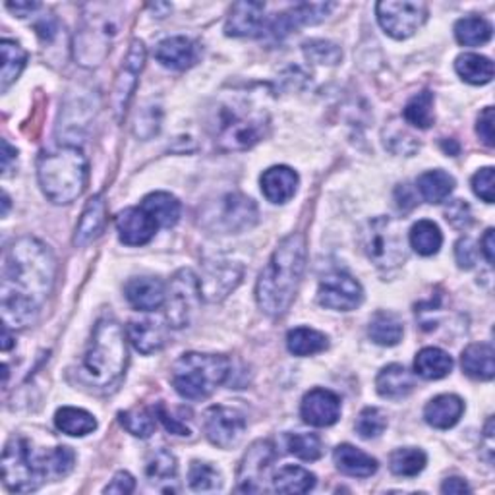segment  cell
Instances as JSON below:
<instances>
[{"mask_svg": "<svg viewBox=\"0 0 495 495\" xmlns=\"http://www.w3.org/2000/svg\"><path fill=\"white\" fill-rule=\"evenodd\" d=\"M57 260L47 244L23 236L5 253L0 314L8 329H25L41 314L55 285Z\"/></svg>", "mask_w": 495, "mask_h": 495, "instance_id": "cell-1", "label": "cell"}, {"mask_svg": "<svg viewBox=\"0 0 495 495\" xmlns=\"http://www.w3.org/2000/svg\"><path fill=\"white\" fill-rule=\"evenodd\" d=\"M306 270V238L300 233L287 236L263 267L256 285V300L261 312L279 317L289 312Z\"/></svg>", "mask_w": 495, "mask_h": 495, "instance_id": "cell-2", "label": "cell"}, {"mask_svg": "<svg viewBox=\"0 0 495 495\" xmlns=\"http://www.w3.org/2000/svg\"><path fill=\"white\" fill-rule=\"evenodd\" d=\"M76 454L70 447H55L45 453L33 449L28 439L12 437L3 453V480L10 491L30 493L47 480L72 472Z\"/></svg>", "mask_w": 495, "mask_h": 495, "instance_id": "cell-3", "label": "cell"}, {"mask_svg": "<svg viewBox=\"0 0 495 495\" xmlns=\"http://www.w3.org/2000/svg\"><path fill=\"white\" fill-rule=\"evenodd\" d=\"M126 364L128 349L123 327L113 317L99 319L78 370L79 381L91 390L109 391L123 380Z\"/></svg>", "mask_w": 495, "mask_h": 495, "instance_id": "cell-4", "label": "cell"}, {"mask_svg": "<svg viewBox=\"0 0 495 495\" xmlns=\"http://www.w3.org/2000/svg\"><path fill=\"white\" fill-rule=\"evenodd\" d=\"M215 143L225 151H243L260 143L270 132V115L248 97L233 96L213 111L209 123Z\"/></svg>", "mask_w": 495, "mask_h": 495, "instance_id": "cell-5", "label": "cell"}, {"mask_svg": "<svg viewBox=\"0 0 495 495\" xmlns=\"http://www.w3.org/2000/svg\"><path fill=\"white\" fill-rule=\"evenodd\" d=\"M87 159L78 145H62L43 153L37 160L39 186L49 202L69 206L84 194L87 186Z\"/></svg>", "mask_w": 495, "mask_h": 495, "instance_id": "cell-6", "label": "cell"}, {"mask_svg": "<svg viewBox=\"0 0 495 495\" xmlns=\"http://www.w3.org/2000/svg\"><path fill=\"white\" fill-rule=\"evenodd\" d=\"M231 373V360L221 354L188 353L172 366V385L180 397L204 400L223 385Z\"/></svg>", "mask_w": 495, "mask_h": 495, "instance_id": "cell-7", "label": "cell"}, {"mask_svg": "<svg viewBox=\"0 0 495 495\" xmlns=\"http://www.w3.org/2000/svg\"><path fill=\"white\" fill-rule=\"evenodd\" d=\"M91 14H86L74 37V57L86 69H96L111 50L113 39L118 33V18L111 6H87Z\"/></svg>", "mask_w": 495, "mask_h": 495, "instance_id": "cell-8", "label": "cell"}, {"mask_svg": "<svg viewBox=\"0 0 495 495\" xmlns=\"http://www.w3.org/2000/svg\"><path fill=\"white\" fill-rule=\"evenodd\" d=\"M360 246H362L368 260L380 270H395L407 260L403 229L391 217L370 219L360 233Z\"/></svg>", "mask_w": 495, "mask_h": 495, "instance_id": "cell-9", "label": "cell"}, {"mask_svg": "<svg viewBox=\"0 0 495 495\" xmlns=\"http://www.w3.org/2000/svg\"><path fill=\"white\" fill-rule=\"evenodd\" d=\"M202 304L199 277L192 270H180L170 279L167 292V319L170 327H188Z\"/></svg>", "mask_w": 495, "mask_h": 495, "instance_id": "cell-10", "label": "cell"}, {"mask_svg": "<svg viewBox=\"0 0 495 495\" xmlns=\"http://www.w3.org/2000/svg\"><path fill=\"white\" fill-rule=\"evenodd\" d=\"M376 14L387 35L408 39L424 25L427 6L424 3H410V0H385L376 6Z\"/></svg>", "mask_w": 495, "mask_h": 495, "instance_id": "cell-11", "label": "cell"}, {"mask_svg": "<svg viewBox=\"0 0 495 495\" xmlns=\"http://www.w3.org/2000/svg\"><path fill=\"white\" fill-rule=\"evenodd\" d=\"M204 432L213 445L221 449L236 447L244 437L246 418L236 408L215 405L204 414Z\"/></svg>", "mask_w": 495, "mask_h": 495, "instance_id": "cell-12", "label": "cell"}, {"mask_svg": "<svg viewBox=\"0 0 495 495\" xmlns=\"http://www.w3.org/2000/svg\"><path fill=\"white\" fill-rule=\"evenodd\" d=\"M317 300L335 312H351L362 304L364 290L356 279L346 273H333L321 280Z\"/></svg>", "mask_w": 495, "mask_h": 495, "instance_id": "cell-13", "label": "cell"}, {"mask_svg": "<svg viewBox=\"0 0 495 495\" xmlns=\"http://www.w3.org/2000/svg\"><path fill=\"white\" fill-rule=\"evenodd\" d=\"M244 270L229 260L207 261L204 267V275L199 279V289H202V297L209 302H219L229 297V294L240 285Z\"/></svg>", "mask_w": 495, "mask_h": 495, "instance_id": "cell-14", "label": "cell"}, {"mask_svg": "<svg viewBox=\"0 0 495 495\" xmlns=\"http://www.w3.org/2000/svg\"><path fill=\"white\" fill-rule=\"evenodd\" d=\"M145 55H147L145 45L140 41V39H133L128 55L124 59L123 69H120V72H118L115 89H113V106H115V113H116L118 120H123V116L128 109L130 99L133 96V89H136V84H138V76L143 70Z\"/></svg>", "mask_w": 495, "mask_h": 495, "instance_id": "cell-15", "label": "cell"}, {"mask_svg": "<svg viewBox=\"0 0 495 495\" xmlns=\"http://www.w3.org/2000/svg\"><path fill=\"white\" fill-rule=\"evenodd\" d=\"M207 217L215 219L217 229L225 233H238L256 225L258 207L243 194H229L221 199L215 213Z\"/></svg>", "mask_w": 495, "mask_h": 495, "instance_id": "cell-16", "label": "cell"}, {"mask_svg": "<svg viewBox=\"0 0 495 495\" xmlns=\"http://www.w3.org/2000/svg\"><path fill=\"white\" fill-rule=\"evenodd\" d=\"M159 229L160 226L157 221L142 206L120 211L116 217L118 238L126 246H143L151 243Z\"/></svg>", "mask_w": 495, "mask_h": 495, "instance_id": "cell-17", "label": "cell"}, {"mask_svg": "<svg viewBox=\"0 0 495 495\" xmlns=\"http://www.w3.org/2000/svg\"><path fill=\"white\" fill-rule=\"evenodd\" d=\"M302 420L314 427H329L341 418V399L329 390H312L300 405Z\"/></svg>", "mask_w": 495, "mask_h": 495, "instance_id": "cell-18", "label": "cell"}, {"mask_svg": "<svg viewBox=\"0 0 495 495\" xmlns=\"http://www.w3.org/2000/svg\"><path fill=\"white\" fill-rule=\"evenodd\" d=\"M275 459V447L271 441H256L246 454L238 468V490L240 491H260L258 480L265 474L267 466Z\"/></svg>", "mask_w": 495, "mask_h": 495, "instance_id": "cell-19", "label": "cell"}, {"mask_svg": "<svg viewBox=\"0 0 495 495\" xmlns=\"http://www.w3.org/2000/svg\"><path fill=\"white\" fill-rule=\"evenodd\" d=\"M270 28L261 3H236L226 18L225 32L231 37H260Z\"/></svg>", "mask_w": 495, "mask_h": 495, "instance_id": "cell-20", "label": "cell"}, {"mask_svg": "<svg viewBox=\"0 0 495 495\" xmlns=\"http://www.w3.org/2000/svg\"><path fill=\"white\" fill-rule=\"evenodd\" d=\"M126 300L140 312H153L167 302V289L157 277H132L124 285Z\"/></svg>", "mask_w": 495, "mask_h": 495, "instance_id": "cell-21", "label": "cell"}, {"mask_svg": "<svg viewBox=\"0 0 495 495\" xmlns=\"http://www.w3.org/2000/svg\"><path fill=\"white\" fill-rule=\"evenodd\" d=\"M335 8V5H325V3H310V5H298L294 6L292 10L289 12H283V14H279L271 23L270 28H267V32L277 35V37H283L287 33H290L292 30L300 28V25H307V23H319L324 22L329 12Z\"/></svg>", "mask_w": 495, "mask_h": 495, "instance_id": "cell-22", "label": "cell"}, {"mask_svg": "<svg viewBox=\"0 0 495 495\" xmlns=\"http://www.w3.org/2000/svg\"><path fill=\"white\" fill-rule=\"evenodd\" d=\"M199 50L197 43L188 37H169L155 49V59L170 70H188L197 64Z\"/></svg>", "mask_w": 495, "mask_h": 495, "instance_id": "cell-23", "label": "cell"}, {"mask_svg": "<svg viewBox=\"0 0 495 495\" xmlns=\"http://www.w3.org/2000/svg\"><path fill=\"white\" fill-rule=\"evenodd\" d=\"M298 190V175L290 167H271L261 175V192L271 204H287Z\"/></svg>", "mask_w": 495, "mask_h": 495, "instance_id": "cell-24", "label": "cell"}, {"mask_svg": "<svg viewBox=\"0 0 495 495\" xmlns=\"http://www.w3.org/2000/svg\"><path fill=\"white\" fill-rule=\"evenodd\" d=\"M105 225H106V204L103 196H96L91 197L82 217H79V223L76 226V233H74V244L78 248H84L87 244H91L93 240H97L103 231H105Z\"/></svg>", "mask_w": 495, "mask_h": 495, "instance_id": "cell-25", "label": "cell"}, {"mask_svg": "<svg viewBox=\"0 0 495 495\" xmlns=\"http://www.w3.org/2000/svg\"><path fill=\"white\" fill-rule=\"evenodd\" d=\"M464 412L463 399L457 395H439L424 408V418L437 430H449L457 424Z\"/></svg>", "mask_w": 495, "mask_h": 495, "instance_id": "cell-26", "label": "cell"}, {"mask_svg": "<svg viewBox=\"0 0 495 495\" xmlns=\"http://www.w3.org/2000/svg\"><path fill=\"white\" fill-rule=\"evenodd\" d=\"M128 337L133 349L142 354H153L167 343V333L159 321L153 319H132L128 325Z\"/></svg>", "mask_w": 495, "mask_h": 495, "instance_id": "cell-27", "label": "cell"}, {"mask_svg": "<svg viewBox=\"0 0 495 495\" xmlns=\"http://www.w3.org/2000/svg\"><path fill=\"white\" fill-rule=\"evenodd\" d=\"M493 356H495L493 346L488 343H474L471 346H466L463 356H461V364H463L464 373L468 378L490 381L495 376Z\"/></svg>", "mask_w": 495, "mask_h": 495, "instance_id": "cell-28", "label": "cell"}, {"mask_svg": "<svg viewBox=\"0 0 495 495\" xmlns=\"http://www.w3.org/2000/svg\"><path fill=\"white\" fill-rule=\"evenodd\" d=\"M339 471L353 478H370L378 472V461L349 444H343L333 453Z\"/></svg>", "mask_w": 495, "mask_h": 495, "instance_id": "cell-29", "label": "cell"}, {"mask_svg": "<svg viewBox=\"0 0 495 495\" xmlns=\"http://www.w3.org/2000/svg\"><path fill=\"white\" fill-rule=\"evenodd\" d=\"M376 387H378V393L385 399H393V400L405 399L414 390V378L410 376V371L405 366L391 364V366H385L378 373Z\"/></svg>", "mask_w": 495, "mask_h": 495, "instance_id": "cell-30", "label": "cell"}, {"mask_svg": "<svg viewBox=\"0 0 495 495\" xmlns=\"http://www.w3.org/2000/svg\"><path fill=\"white\" fill-rule=\"evenodd\" d=\"M142 207L157 221L160 229H170L180 219V202L167 192H155L143 197Z\"/></svg>", "mask_w": 495, "mask_h": 495, "instance_id": "cell-31", "label": "cell"}, {"mask_svg": "<svg viewBox=\"0 0 495 495\" xmlns=\"http://www.w3.org/2000/svg\"><path fill=\"white\" fill-rule=\"evenodd\" d=\"M453 370V358L437 349V346H427L417 354L414 360V371L424 380H444Z\"/></svg>", "mask_w": 495, "mask_h": 495, "instance_id": "cell-32", "label": "cell"}, {"mask_svg": "<svg viewBox=\"0 0 495 495\" xmlns=\"http://www.w3.org/2000/svg\"><path fill=\"white\" fill-rule=\"evenodd\" d=\"M55 424L62 434L72 437H84L91 432H96L97 427V420L93 414L74 407L59 408L55 414Z\"/></svg>", "mask_w": 495, "mask_h": 495, "instance_id": "cell-33", "label": "cell"}, {"mask_svg": "<svg viewBox=\"0 0 495 495\" xmlns=\"http://www.w3.org/2000/svg\"><path fill=\"white\" fill-rule=\"evenodd\" d=\"M0 55H3V72H0V91H8V87L20 78L22 70L28 62V52L22 49L20 43L5 39L0 43Z\"/></svg>", "mask_w": 495, "mask_h": 495, "instance_id": "cell-34", "label": "cell"}, {"mask_svg": "<svg viewBox=\"0 0 495 495\" xmlns=\"http://www.w3.org/2000/svg\"><path fill=\"white\" fill-rule=\"evenodd\" d=\"M403 321L393 312H378L370 321V337L376 344L395 346L403 339Z\"/></svg>", "mask_w": 495, "mask_h": 495, "instance_id": "cell-35", "label": "cell"}, {"mask_svg": "<svg viewBox=\"0 0 495 495\" xmlns=\"http://www.w3.org/2000/svg\"><path fill=\"white\" fill-rule=\"evenodd\" d=\"M454 70L464 79V82L472 86L490 84L493 78V64L490 59L474 55V52H464L457 60H454Z\"/></svg>", "mask_w": 495, "mask_h": 495, "instance_id": "cell-36", "label": "cell"}, {"mask_svg": "<svg viewBox=\"0 0 495 495\" xmlns=\"http://www.w3.org/2000/svg\"><path fill=\"white\" fill-rule=\"evenodd\" d=\"M417 186L426 202L441 204L454 190V179L445 170H427L418 179Z\"/></svg>", "mask_w": 495, "mask_h": 495, "instance_id": "cell-37", "label": "cell"}, {"mask_svg": "<svg viewBox=\"0 0 495 495\" xmlns=\"http://www.w3.org/2000/svg\"><path fill=\"white\" fill-rule=\"evenodd\" d=\"M287 346L294 356H312L317 353H324L329 346V341L324 333H319L316 329L297 327L287 335Z\"/></svg>", "mask_w": 495, "mask_h": 495, "instance_id": "cell-38", "label": "cell"}, {"mask_svg": "<svg viewBox=\"0 0 495 495\" xmlns=\"http://www.w3.org/2000/svg\"><path fill=\"white\" fill-rule=\"evenodd\" d=\"M316 486V476L300 466H283L273 476V490L279 493H306Z\"/></svg>", "mask_w": 495, "mask_h": 495, "instance_id": "cell-39", "label": "cell"}, {"mask_svg": "<svg viewBox=\"0 0 495 495\" xmlns=\"http://www.w3.org/2000/svg\"><path fill=\"white\" fill-rule=\"evenodd\" d=\"M410 246L417 250L420 256H434L444 244V234H441L439 226L434 221H418L410 229Z\"/></svg>", "mask_w": 495, "mask_h": 495, "instance_id": "cell-40", "label": "cell"}, {"mask_svg": "<svg viewBox=\"0 0 495 495\" xmlns=\"http://www.w3.org/2000/svg\"><path fill=\"white\" fill-rule=\"evenodd\" d=\"M491 23L480 16L463 18L454 25V37L464 47L486 45L491 39Z\"/></svg>", "mask_w": 495, "mask_h": 495, "instance_id": "cell-41", "label": "cell"}, {"mask_svg": "<svg viewBox=\"0 0 495 495\" xmlns=\"http://www.w3.org/2000/svg\"><path fill=\"white\" fill-rule=\"evenodd\" d=\"M427 457L422 449L417 447H405L397 449L390 457V468L397 476H418L426 468Z\"/></svg>", "mask_w": 495, "mask_h": 495, "instance_id": "cell-42", "label": "cell"}, {"mask_svg": "<svg viewBox=\"0 0 495 495\" xmlns=\"http://www.w3.org/2000/svg\"><path fill=\"white\" fill-rule=\"evenodd\" d=\"M405 120L408 124L417 128H430L434 124V93L432 91H422L418 96H414L407 106H405Z\"/></svg>", "mask_w": 495, "mask_h": 495, "instance_id": "cell-43", "label": "cell"}, {"mask_svg": "<svg viewBox=\"0 0 495 495\" xmlns=\"http://www.w3.org/2000/svg\"><path fill=\"white\" fill-rule=\"evenodd\" d=\"M120 424L136 437H150L155 432V410L151 412L145 407H136L118 414Z\"/></svg>", "mask_w": 495, "mask_h": 495, "instance_id": "cell-44", "label": "cell"}, {"mask_svg": "<svg viewBox=\"0 0 495 495\" xmlns=\"http://www.w3.org/2000/svg\"><path fill=\"white\" fill-rule=\"evenodd\" d=\"M177 468L179 466H177L175 454H172L167 449H159V451H155L151 454L150 459H147L145 474H147V478H150L151 481H155V484H159V481L175 480Z\"/></svg>", "mask_w": 495, "mask_h": 495, "instance_id": "cell-45", "label": "cell"}, {"mask_svg": "<svg viewBox=\"0 0 495 495\" xmlns=\"http://www.w3.org/2000/svg\"><path fill=\"white\" fill-rule=\"evenodd\" d=\"M188 484L196 491H217L223 486V478L217 468L207 463L194 461L188 471Z\"/></svg>", "mask_w": 495, "mask_h": 495, "instance_id": "cell-46", "label": "cell"}, {"mask_svg": "<svg viewBox=\"0 0 495 495\" xmlns=\"http://www.w3.org/2000/svg\"><path fill=\"white\" fill-rule=\"evenodd\" d=\"M289 451L302 461H317L324 453L321 439L316 434H290L287 437Z\"/></svg>", "mask_w": 495, "mask_h": 495, "instance_id": "cell-47", "label": "cell"}, {"mask_svg": "<svg viewBox=\"0 0 495 495\" xmlns=\"http://www.w3.org/2000/svg\"><path fill=\"white\" fill-rule=\"evenodd\" d=\"M304 55L314 64L335 66L343 59V50L335 43L324 41V39H314V41L304 43Z\"/></svg>", "mask_w": 495, "mask_h": 495, "instance_id": "cell-48", "label": "cell"}, {"mask_svg": "<svg viewBox=\"0 0 495 495\" xmlns=\"http://www.w3.org/2000/svg\"><path fill=\"white\" fill-rule=\"evenodd\" d=\"M387 427V417L380 408H364L356 420V432L364 439L380 437Z\"/></svg>", "mask_w": 495, "mask_h": 495, "instance_id": "cell-49", "label": "cell"}, {"mask_svg": "<svg viewBox=\"0 0 495 495\" xmlns=\"http://www.w3.org/2000/svg\"><path fill=\"white\" fill-rule=\"evenodd\" d=\"M472 190L474 194L484 199L486 204H493L495 199V175H493V169L491 167H486L478 170L474 179H472Z\"/></svg>", "mask_w": 495, "mask_h": 495, "instance_id": "cell-50", "label": "cell"}, {"mask_svg": "<svg viewBox=\"0 0 495 495\" xmlns=\"http://www.w3.org/2000/svg\"><path fill=\"white\" fill-rule=\"evenodd\" d=\"M445 219L454 226V229H466V226H471L472 223L471 206L463 202V199H453L445 207Z\"/></svg>", "mask_w": 495, "mask_h": 495, "instance_id": "cell-51", "label": "cell"}, {"mask_svg": "<svg viewBox=\"0 0 495 495\" xmlns=\"http://www.w3.org/2000/svg\"><path fill=\"white\" fill-rule=\"evenodd\" d=\"M454 258L461 270H472L478 260V248L472 238H461L454 246Z\"/></svg>", "mask_w": 495, "mask_h": 495, "instance_id": "cell-52", "label": "cell"}, {"mask_svg": "<svg viewBox=\"0 0 495 495\" xmlns=\"http://www.w3.org/2000/svg\"><path fill=\"white\" fill-rule=\"evenodd\" d=\"M493 120H495L493 109H491V106H486V109L480 113L478 124H476V132H478L480 140L484 142L486 145H490V147L493 145Z\"/></svg>", "mask_w": 495, "mask_h": 495, "instance_id": "cell-53", "label": "cell"}, {"mask_svg": "<svg viewBox=\"0 0 495 495\" xmlns=\"http://www.w3.org/2000/svg\"><path fill=\"white\" fill-rule=\"evenodd\" d=\"M155 417L165 424V427H167V430H169L170 434H175V435H188V434H190L188 427H186L182 422H179L175 417H170L169 410L165 408L163 403H159V405L155 407Z\"/></svg>", "mask_w": 495, "mask_h": 495, "instance_id": "cell-54", "label": "cell"}, {"mask_svg": "<svg viewBox=\"0 0 495 495\" xmlns=\"http://www.w3.org/2000/svg\"><path fill=\"white\" fill-rule=\"evenodd\" d=\"M136 488V480L132 478L128 472H116L115 478L109 481V486L105 488V493H118V495H128Z\"/></svg>", "mask_w": 495, "mask_h": 495, "instance_id": "cell-55", "label": "cell"}, {"mask_svg": "<svg viewBox=\"0 0 495 495\" xmlns=\"http://www.w3.org/2000/svg\"><path fill=\"white\" fill-rule=\"evenodd\" d=\"M441 491L449 495H463V493H471V488H468L466 481L461 478H449L444 481Z\"/></svg>", "mask_w": 495, "mask_h": 495, "instance_id": "cell-56", "label": "cell"}, {"mask_svg": "<svg viewBox=\"0 0 495 495\" xmlns=\"http://www.w3.org/2000/svg\"><path fill=\"white\" fill-rule=\"evenodd\" d=\"M6 8L10 12H14L18 18H25V16H30L33 10L41 8V5L39 3H6Z\"/></svg>", "mask_w": 495, "mask_h": 495, "instance_id": "cell-57", "label": "cell"}, {"mask_svg": "<svg viewBox=\"0 0 495 495\" xmlns=\"http://www.w3.org/2000/svg\"><path fill=\"white\" fill-rule=\"evenodd\" d=\"M481 252H484V258L490 265H493L495 256V244H493V229H488L484 238H481Z\"/></svg>", "mask_w": 495, "mask_h": 495, "instance_id": "cell-58", "label": "cell"}, {"mask_svg": "<svg viewBox=\"0 0 495 495\" xmlns=\"http://www.w3.org/2000/svg\"><path fill=\"white\" fill-rule=\"evenodd\" d=\"M18 159V151H16V147H12L8 143V140H3V170L8 172L10 170V165H12V160H16Z\"/></svg>", "mask_w": 495, "mask_h": 495, "instance_id": "cell-59", "label": "cell"}, {"mask_svg": "<svg viewBox=\"0 0 495 495\" xmlns=\"http://www.w3.org/2000/svg\"><path fill=\"white\" fill-rule=\"evenodd\" d=\"M10 346H12V337H10V329L5 325L3 329V351H10Z\"/></svg>", "mask_w": 495, "mask_h": 495, "instance_id": "cell-60", "label": "cell"}, {"mask_svg": "<svg viewBox=\"0 0 495 495\" xmlns=\"http://www.w3.org/2000/svg\"><path fill=\"white\" fill-rule=\"evenodd\" d=\"M3 206H5V209H3V217H6L8 207H10V199H8V196H6V194L3 196Z\"/></svg>", "mask_w": 495, "mask_h": 495, "instance_id": "cell-61", "label": "cell"}]
</instances>
